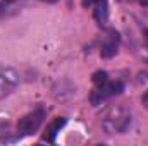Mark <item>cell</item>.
<instances>
[{"mask_svg":"<svg viewBox=\"0 0 148 146\" xmlns=\"http://www.w3.org/2000/svg\"><path fill=\"white\" fill-rule=\"evenodd\" d=\"M131 110L124 105H114L102 117V127L109 134H124L131 127Z\"/></svg>","mask_w":148,"mask_h":146,"instance_id":"1","label":"cell"},{"mask_svg":"<svg viewBox=\"0 0 148 146\" xmlns=\"http://www.w3.org/2000/svg\"><path fill=\"white\" fill-rule=\"evenodd\" d=\"M45 117H47L45 108H35L33 112L23 115L17 120V132H19V136H31V134H35L41 127Z\"/></svg>","mask_w":148,"mask_h":146,"instance_id":"2","label":"cell"},{"mask_svg":"<svg viewBox=\"0 0 148 146\" xmlns=\"http://www.w3.org/2000/svg\"><path fill=\"white\" fill-rule=\"evenodd\" d=\"M122 89H124V84H122L121 81H107V83H103V84L95 86V89H93L91 95H90V102H91L93 107H97V105H100L102 102L109 100L112 96L121 95Z\"/></svg>","mask_w":148,"mask_h":146,"instance_id":"3","label":"cell"},{"mask_svg":"<svg viewBox=\"0 0 148 146\" xmlns=\"http://www.w3.org/2000/svg\"><path fill=\"white\" fill-rule=\"evenodd\" d=\"M17 86H19V74L12 67L0 65V98L12 95Z\"/></svg>","mask_w":148,"mask_h":146,"instance_id":"4","label":"cell"},{"mask_svg":"<svg viewBox=\"0 0 148 146\" xmlns=\"http://www.w3.org/2000/svg\"><path fill=\"white\" fill-rule=\"evenodd\" d=\"M119 43H121L119 35H117L115 31H110L109 36H107V40L103 41L102 48H100L102 57H103V59H110V57H114V55L117 53V50H119Z\"/></svg>","mask_w":148,"mask_h":146,"instance_id":"5","label":"cell"},{"mask_svg":"<svg viewBox=\"0 0 148 146\" xmlns=\"http://www.w3.org/2000/svg\"><path fill=\"white\" fill-rule=\"evenodd\" d=\"M66 124H67V119H66V117H57V119H53V122H50V124L47 126L43 141H47V143H55L57 134L60 132V129H62Z\"/></svg>","mask_w":148,"mask_h":146,"instance_id":"6","label":"cell"},{"mask_svg":"<svg viewBox=\"0 0 148 146\" xmlns=\"http://www.w3.org/2000/svg\"><path fill=\"white\" fill-rule=\"evenodd\" d=\"M97 23L100 26H105L109 21V7H107V0H98L95 3V12H93Z\"/></svg>","mask_w":148,"mask_h":146,"instance_id":"7","label":"cell"},{"mask_svg":"<svg viewBox=\"0 0 148 146\" xmlns=\"http://www.w3.org/2000/svg\"><path fill=\"white\" fill-rule=\"evenodd\" d=\"M91 81H93V84H95V86L103 84V83H107V81H109V74L105 72V71H97V72L93 74Z\"/></svg>","mask_w":148,"mask_h":146,"instance_id":"8","label":"cell"},{"mask_svg":"<svg viewBox=\"0 0 148 146\" xmlns=\"http://www.w3.org/2000/svg\"><path fill=\"white\" fill-rule=\"evenodd\" d=\"M98 0H83V5L84 7H91V5H95Z\"/></svg>","mask_w":148,"mask_h":146,"instance_id":"9","label":"cell"},{"mask_svg":"<svg viewBox=\"0 0 148 146\" xmlns=\"http://www.w3.org/2000/svg\"><path fill=\"white\" fill-rule=\"evenodd\" d=\"M143 105H145V107L148 108V91L145 93V95H143Z\"/></svg>","mask_w":148,"mask_h":146,"instance_id":"10","label":"cell"},{"mask_svg":"<svg viewBox=\"0 0 148 146\" xmlns=\"http://www.w3.org/2000/svg\"><path fill=\"white\" fill-rule=\"evenodd\" d=\"M41 2H47V3H55V2H59V0H41Z\"/></svg>","mask_w":148,"mask_h":146,"instance_id":"11","label":"cell"},{"mask_svg":"<svg viewBox=\"0 0 148 146\" xmlns=\"http://www.w3.org/2000/svg\"><path fill=\"white\" fill-rule=\"evenodd\" d=\"M145 36H147V43H148V29H147V35H145Z\"/></svg>","mask_w":148,"mask_h":146,"instance_id":"12","label":"cell"}]
</instances>
